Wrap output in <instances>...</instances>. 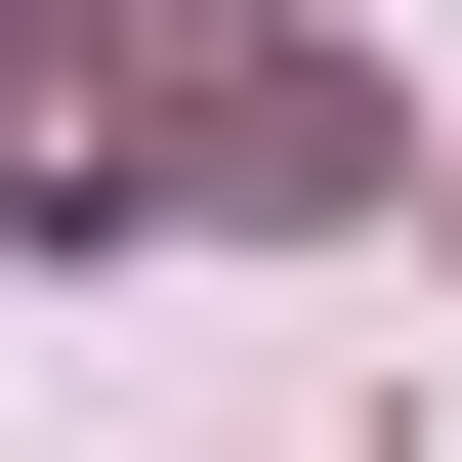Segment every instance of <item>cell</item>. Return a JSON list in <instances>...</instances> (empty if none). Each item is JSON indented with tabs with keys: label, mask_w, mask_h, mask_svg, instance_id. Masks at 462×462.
Wrapping results in <instances>:
<instances>
[{
	"label": "cell",
	"mask_w": 462,
	"mask_h": 462,
	"mask_svg": "<svg viewBox=\"0 0 462 462\" xmlns=\"http://www.w3.org/2000/svg\"><path fill=\"white\" fill-rule=\"evenodd\" d=\"M420 210H462V169H420Z\"/></svg>",
	"instance_id": "obj_2"
},
{
	"label": "cell",
	"mask_w": 462,
	"mask_h": 462,
	"mask_svg": "<svg viewBox=\"0 0 462 462\" xmlns=\"http://www.w3.org/2000/svg\"><path fill=\"white\" fill-rule=\"evenodd\" d=\"M0 210H210L253 253V210H378V85L253 42V0H42V169Z\"/></svg>",
	"instance_id": "obj_1"
}]
</instances>
